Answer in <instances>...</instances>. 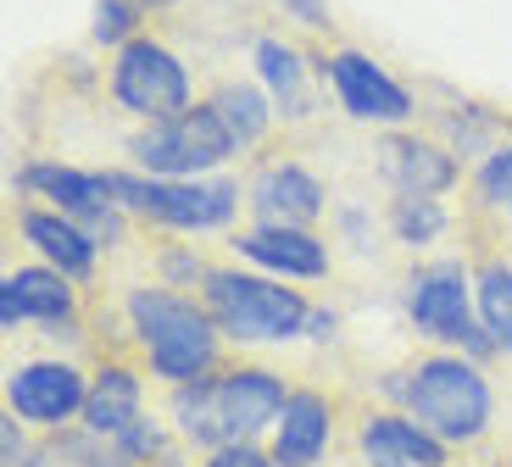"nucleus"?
I'll return each mask as SVG.
<instances>
[{
	"instance_id": "obj_1",
	"label": "nucleus",
	"mask_w": 512,
	"mask_h": 467,
	"mask_svg": "<svg viewBox=\"0 0 512 467\" xmlns=\"http://www.w3.org/2000/svg\"><path fill=\"white\" fill-rule=\"evenodd\" d=\"M284 384L273 379V373H262V367H245V373H229V379H195L179 390V423L190 440L212 445V451H223V445H240L251 440L262 423H273V417L284 412Z\"/></svg>"
},
{
	"instance_id": "obj_2",
	"label": "nucleus",
	"mask_w": 512,
	"mask_h": 467,
	"mask_svg": "<svg viewBox=\"0 0 512 467\" xmlns=\"http://www.w3.org/2000/svg\"><path fill=\"white\" fill-rule=\"evenodd\" d=\"M128 317L140 329L145 351H151V367L162 379H179V384H195L212 367L218 356V323L212 312H195L184 295H167V290H134L128 295Z\"/></svg>"
},
{
	"instance_id": "obj_3",
	"label": "nucleus",
	"mask_w": 512,
	"mask_h": 467,
	"mask_svg": "<svg viewBox=\"0 0 512 467\" xmlns=\"http://www.w3.org/2000/svg\"><path fill=\"white\" fill-rule=\"evenodd\" d=\"M390 395H401L435 440H474L490 417V390L479 379V367L457 362V356L423 362L418 373L390 384Z\"/></svg>"
},
{
	"instance_id": "obj_4",
	"label": "nucleus",
	"mask_w": 512,
	"mask_h": 467,
	"mask_svg": "<svg viewBox=\"0 0 512 467\" xmlns=\"http://www.w3.org/2000/svg\"><path fill=\"white\" fill-rule=\"evenodd\" d=\"M206 312L234 340H290L312 323L307 301L295 290L251 273H206Z\"/></svg>"
},
{
	"instance_id": "obj_5",
	"label": "nucleus",
	"mask_w": 512,
	"mask_h": 467,
	"mask_svg": "<svg viewBox=\"0 0 512 467\" xmlns=\"http://www.w3.org/2000/svg\"><path fill=\"white\" fill-rule=\"evenodd\" d=\"M106 190L117 206L151 217L162 228H218L234 217L240 190L234 184H195V178H140V173H106Z\"/></svg>"
},
{
	"instance_id": "obj_6",
	"label": "nucleus",
	"mask_w": 512,
	"mask_h": 467,
	"mask_svg": "<svg viewBox=\"0 0 512 467\" xmlns=\"http://www.w3.org/2000/svg\"><path fill=\"white\" fill-rule=\"evenodd\" d=\"M128 151H134V162L151 178H195L206 167L229 162L234 134L212 106H195V112H179L167 123H151L145 134H134Z\"/></svg>"
},
{
	"instance_id": "obj_7",
	"label": "nucleus",
	"mask_w": 512,
	"mask_h": 467,
	"mask_svg": "<svg viewBox=\"0 0 512 467\" xmlns=\"http://www.w3.org/2000/svg\"><path fill=\"white\" fill-rule=\"evenodd\" d=\"M112 95L128 112L151 117V123H167V117L190 112V78H184L179 56L162 51L156 39H128L123 51H117Z\"/></svg>"
},
{
	"instance_id": "obj_8",
	"label": "nucleus",
	"mask_w": 512,
	"mask_h": 467,
	"mask_svg": "<svg viewBox=\"0 0 512 467\" xmlns=\"http://www.w3.org/2000/svg\"><path fill=\"white\" fill-rule=\"evenodd\" d=\"M468 278H462L457 262H435V267H418L412 278V323H418L429 340H446V345H468V351H496L485 329H474V312H468Z\"/></svg>"
},
{
	"instance_id": "obj_9",
	"label": "nucleus",
	"mask_w": 512,
	"mask_h": 467,
	"mask_svg": "<svg viewBox=\"0 0 512 467\" xmlns=\"http://www.w3.org/2000/svg\"><path fill=\"white\" fill-rule=\"evenodd\" d=\"M23 190L51 195L56 212L73 217L78 228H90L95 240H117L123 234V217H117V201L106 190V173H78V167H56V162H34L17 173Z\"/></svg>"
},
{
	"instance_id": "obj_10",
	"label": "nucleus",
	"mask_w": 512,
	"mask_h": 467,
	"mask_svg": "<svg viewBox=\"0 0 512 467\" xmlns=\"http://www.w3.org/2000/svg\"><path fill=\"white\" fill-rule=\"evenodd\" d=\"M323 73H329L340 106H346L351 117H362V123H407V117H412L407 89L384 73V67H373L368 56L340 51V56H329V62H323Z\"/></svg>"
},
{
	"instance_id": "obj_11",
	"label": "nucleus",
	"mask_w": 512,
	"mask_h": 467,
	"mask_svg": "<svg viewBox=\"0 0 512 467\" xmlns=\"http://www.w3.org/2000/svg\"><path fill=\"white\" fill-rule=\"evenodd\" d=\"M6 401H12V412L28 417V423H62V417L84 412L90 390H84V379H78L73 367L34 362V367H23V373H12Z\"/></svg>"
},
{
	"instance_id": "obj_12",
	"label": "nucleus",
	"mask_w": 512,
	"mask_h": 467,
	"mask_svg": "<svg viewBox=\"0 0 512 467\" xmlns=\"http://www.w3.org/2000/svg\"><path fill=\"white\" fill-rule=\"evenodd\" d=\"M251 212L262 228H307L323 212V184L295 162H279L251 184Z\"/></svg>"
},
{
	"instance_id": "obj_13",
	"label": "nucleus",
	"mask_w": 512,
	"mask_h": 467,
	"mask_svg": "<svg viewBox=\"0 0 512 467\" xmlns=\"http://www.w3.org/2000/svg\"><path fill=\"white\" fill-rule=\"evenodd\" d=\"M73 323V290H67V273L56 267H17L0 284V323L17 329V323Z\"/></svg>"
},
{
	"instance_id": "obj_14",
	"label": "nucleus",
	"mask_w": 512,
	"mask_h": 467,
	"mask_svg": "<svg viewBox=\"0 0 512 467\" xmlns=\"http://www.w3.org/2000/svg\"><path fill=\"white\" fill-rule=\"evenodd\" d=\"M362 451L373 467H446V440L407 417H373L362 429Z\"/></svg>"
},
{
	"instance_id": "obj_15",
	"label": "nucleus",
	"mask_w": 512,
	"mask_h": 467,
	"mask_svg": "<svg viewBox=\"0 0 512 467\" xmlns=\"http://www.w3.org/2000/svg\"><path fill=\"white\" fill-rule=\"evenodd\" d=\"M23 234H28V245H39V256H45L56 273H67V278H90L95 273V251H101V240H95L90 228H78L73 217H62V212H28L23 217Z\"/></svg>"
},
{
	"instance_id": "obj_16",
	"label": "nucleus",
	"mask_w": 512,
	"mask_h": 467,
	"mask_svg": "<svg viewBox=\"0 0 512 467\" xmlns=\"http://www.w3.org/2000/svg\"><path fill=\"white\" fill-rule=\"evenodd\" d=\"M240 251L251 256L256 267L284 273V278H323L329 273V251L312 240L307 228H256V234L240 240Z\"/></svg>"
},
{
	"instance_id": "obj_17",
	"label": "nucleus",
	"mask_w": 512,
	"mask_h": 467,
	"mask_svg": "<svg viewBox=\"0 0 512 467\" xmlns=\"http://www.w3.org/2000/svg\"><path fill=\"white\" fill-rule=\"evenodd\" d=\"M323 440H329V406H323V395L301 390L284 401L279 412V434H273V462L279 467H312L323 451Z\"/></svg>"
},
{
	"instance_id": "obj_18",
	"label": "nucleus",
	"mask_w": 512,
	"mask_h": 467,
	"mask_svg": "<svg viewBox=\"0 0 512 467\" xmlns=\"http://www.w3.org/2000/svg\"><path fill=\"white\" fill-rule=\"evenodd\" d=\"M384 173L401 195H429V201L457 184V162L418 139H384Z\"/></svg>"
},
{
	"instance_id": "obj_19",
	"label": "nucleus",
	"mask_w": 512,
	"mask_h": 467,
	"mask_svg": "<svg viewBox=\"0 0 512 467\" xmlns=\"http://www.w3.org/2000/svg\"><path fill=\"white\" fill-rule=\"evenodd\" d=\"M84 423H90V434H101V440H123V434L140 423V379L123 373V367H106L101 379L90 384Z\"/></svg>"
},
{
	"instance_id": "obj_20",
	"label": "nucleus",
	"mask_w": 512,
	"mask_h": 467,
	"mask_svg": "<svg viewBox=\"0 0 512 467\" xmlns=\"http://www.w3.org/2000/svg\"><path fill=\"white\" fill-rule=\"evenodd\" d=\"M256 73H262V84L273 89V101L284 106L290 117L307 112V73H301V56L290 51V45H279V39H262L256 45Z\"/></svg>"
},
{
	"instance_id": "obj_21",
	"label": "nucleus",
	"mask_w": 512,
	"mask_h": 467,
	"mask_svg": "<svg viewBox=\"0 0 512 467\" xmlns=\"http://www.w3.org/2000/svg\"><path fill=\"white\" fill-rule=\"evenodd\" d=\"M474 301H479V329L496 345H512V267H501V262L479 267Z\"/></svg>"
},
{
	"instance_id": "obj_22",
	"label": "nucleus",
	"mask_w": 512,
	"mask_h": 467,
	"mask_svg": "<svg viewBox=\"0 0 512 467\" xmlns=\"http://www.w3.org/2000/svg\"><path fill=\"white\" fill-rule=\"evenodd\" d=\"M212 112H218L223 123H229L234 145H256V139L268 134V101H262V89H251V84H229V89H218Z\"/></svg>"
},
{
	"instance_id": "obj_23",
	"label": "nucleus",
	"mask_w": 512,
	"mask_h": 467,
	"mask_svg": "<svg viewBox=\"0 0 512 467\" xmlns=\"http://www.w3.org/2000/svg\"><path fill=\"white\" fill-rule=\"evenodd\" d=\"M123 451H101L95 440H51L28 456V467H123Z\"/></svg>"
},
{
	"instance_id": "obj_24",
	"label": "nucleus",
	"mask_w": 512,
	"mask_h": 467,
	"mask_svg": "<svg viewBox=\"0 0 512 467\" xmlns=\"http://www.w3.org/2000/svg\"><path fill=\"white\" fill-rule=\"evenodd\" d=\"M390 223H396V234L407 245H429L440 228H446V212H440V201H429V195H401Z\"/></svg>"
},
{
	"instance_id": "obj_25",
	"label": "nucleus",
	"mask_w": 512,
	"mask_h": 467,
	"mask_svg": "<svg viewBox=\"0 0 512 467\" xmlns=\"http://www.w3.org/2000/svg\"><path fill=\"white\" fill-rule=\"evenodd\" d=\"M479 195L490 206H501V212H512V145L485 156V167H479Z\"/></svg>"
},
{
	"instance_id": "obj_26",
	"label": "nucleus",
	"mask_w": 512,
	"mask_h": 467,
	"mask_svg": "<svg viewBox=\"0 0 512 467\" xmlns=\"http://www.w3.org/2000/svg\"><path fill=\"white\" fill-rule=\"evenodd\" d=\"M140 6L145 0H101L95 6V39H123L128 28L140 23Z\"/></svg>"
},
{
	"instance_id": "obj_27",
	"label": "nucleus",
	"mask_w": 512,
	"mask_h": 467,
	"mask_svg": "<svg viewBox=\"0 0 512 467\" xmlns=\"http://www.w3.org/2000/svg\"><path fill=\"white\" fill-rule=\"evenodd\" d=\"M212 467H268V456L256 451L251 440H240V445H223V451H212Z\"/></svg>"
},
{
	"instance_id": "obj_28",
	"label": "nucleus",
	"mask_w": 512,
	"mask_h": 467,
	"mask_svg": "<svg viewBox=\"0 0 512 467\" xmlns=\"http://www.w3.org/2000/svg\"><path fill=\"white\" fill-rule=\"evenodd\" d=\"M290 12H301V23H312V28H323V6L318 0H284Z\"/></svg>"
},
{
	"instance_id": "obj_29",
	"label": "nucleus",
	"mask_w": 512,
	"mask_h": 467,
	"mask_svg": "<svg viewBox=\"0 0 512 467\" xmlns=\"http://www.w3.org/2000/svg\"><path fill=\"white\" fill-rule=\"evenodd\" d=\"M23 462V440H17V423H6V467Z\"/></svg>"
}]
</instances>
